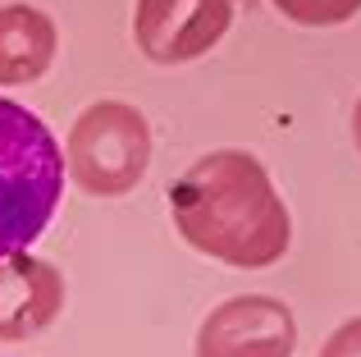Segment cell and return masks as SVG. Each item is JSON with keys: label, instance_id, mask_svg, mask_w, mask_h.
Masks as SVG:
<instances>
[{"label": "cell", "instance_id": "1", "mask_svg": "<svg viewBox=\"0 0 361 357\" xmlns=\"http://www.w3.org/2000/svg\"><path fill=\"white\" fill-rule=\"evenodd\" d=\"M169 215L188 248L233 270H265L288 252L293 220L252 152H211L169 188Z\"/></svg>", "mask_w": 361, "mask_h": 357}, {"label": "cell", "instance_id": "5", "mask_svg": "<svg viewBox=\"0 0 361 357\" xmlns=\"http://www.w3.org/2000/svg\"><path fill=\"white\" fill-rule=\"evenodd\" d=\"M298 321L279 298L243 294L220 303L197 330V357H293Z\"/></svg>", "mask_w": 361, "mask_h": 357}, {"label": "cell", "instance_id": "2", "mask_svg": "<svg viewBox=\"0 0 361 357\" xmlns=\"http://www.w3.org/2000/svg\"><path fill=\"white\" fill-rule=\"evenodd\" d=\"M64 156L32 110L0 101V261L42 238L64 193Z\"/></svg>", "mask_w": 361, "mask_h": 357}, {"label": "cell", "instance_id": "7", "mask_svg": "<svg viewBox=\"0 0 361 357\" xmlns=\"http://www.w3.org/2000/svg\"><path fill=\"white\" fill-rule=\"evenodd\" d=\"M55 23L37 5H0V87H27L55 60Z\"/></svg>", "mask_w": 361, "mask_h": 357}, {"label": "cell", "instance_id": "3", "mask_svg": "<svg viewBox=\"0 0 361 357\" xmlns=\"http://www.w3.org/2000/svg\"><path fill=\"white\" fill-rule=\"evenodd\" d=\"M69 178L87 197H123L151 165V124L128 101H97L69 128L64 143Z\"/></svg>", "mask_w": 361, "mask_h": 357}, {"label": "cell", "instance_id": "9", "mask_svg": "<svg viewBox=\"0 0 361 357\" xmlns=\"http://www.w3.org/2000/svg\"><path fill=\"white\" fill-rule=\"evenodd\" d=\"M320 357H361V316H353V321L338 325V330L325 339Z\"/></svg>", "mask_w": 361, "mask_h": 357}, {"label": "cell", "instance_id": "4", "mask_svg": "<svg viewBox=\"0 0 361 357\" xmlns=\"http://www.w3.org/2000/svg\"><path fill=\"white\" fill-rule=\"evenodd\" d=\"M233 23V0H137L133 37L151 64H188L220 46Z\"/></svg>", "mask_w": 361, "mask_h": 357}, {"label": "cell", "instance_id": "10", "mask_svg": "<svg viewBox=\"0 0 361 357\" xmlns=\"http://www.w3.org/2000/svg\"><path fill=\"white\" fill-rule=\"evenodd\" d=\"M353 138H357V152H361V97H357V110H353Z\"/></svg>", "mask_w": 361, "mask_h": 357}, {"label": "cell", "instance_id": "8", "mask_svg": "<svg viewBox=\"0 0 361 357\" xmlns=\"http://www.w3.org/2000/svg\"><path fill=\"white\" fill-rule=\"evenodd\" d=\"M270 5L302 28H338L361 14V0H270Z\"/></svg>", "mask_w": 361, "mask_h": 357}, {"label": "cell", "instance_id": "6", "mask_svg": "<svg viewBox=\"0 0 361 357\" xmlns=\"http://www.w3.org/2000/svg\"><path fill=\"white\" fill-rule=\"evenodd\" d=\"M64 312V275L42 257L0 261V344H23L51 330Z\"/></svg>", "mask_w": 361, "mask_h": 357}]
</instances>
